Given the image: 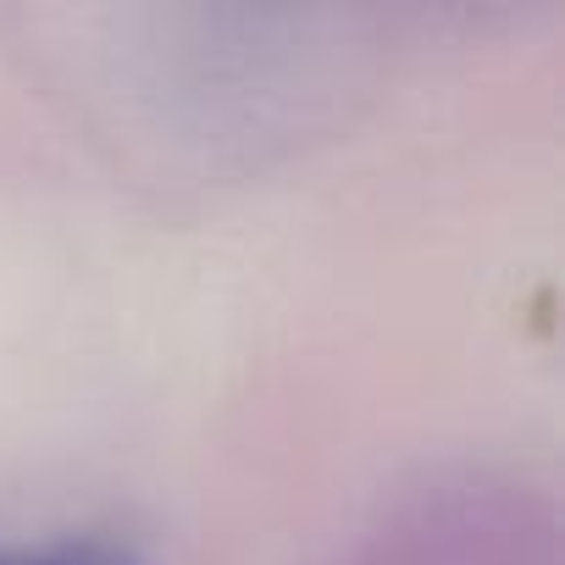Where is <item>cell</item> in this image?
<instances>
[{
  "mask_svg": "<svg viewBox=\"0 0 565 565\" xmlns=\"http://www.w3.org/2000/svg\"><path fill=\"white\" fill-rule=\"evenodd\" d=\"M0 565H150L122 532H62L45 543H0Z\"/></svg>",
  "mask_w": 565,
  "mask_h": 565,
  "instance_id": "cell-1",
  "label": "cell"
}]
</instances>
